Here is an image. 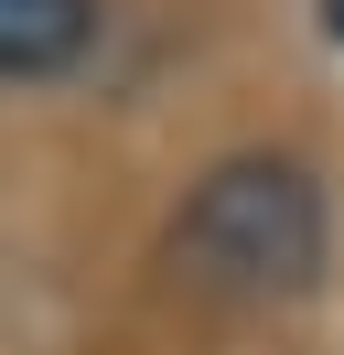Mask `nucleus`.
I'll return each mask as SVG.
<instances>
[{"label": "nucleus", "instance_id": "nucleus-1", "mask_svg": "<svg viewBox=\"0 0 344 355\" xmlns=\"http://www.w3.org/2000/svg\"><path fill=\"white\" fill-rule=\"evenodd\" d=\"M172 259L226 302H301L322 280V183L280 151L215 162L172 216Z\"/></svg>", "mask_w": 344, "mask_h": 355}, {"label": "nucleus", "instance_id": "nucleus-2", "mask_svg": "<svg viewBox=\"0 0 344 355\" xmlns=\"http://www.w3.org/2000/svg\"><path fill=\"white\" fill-rule=\"evenodd\" d=\"M97 44V0H0V76L33 87V76H64Z\"/></svg>", "mask_w": 344, "mask_h": 355}, {"label": "nucleus", "instance_id": "nucleus-3", "mask_svg": "<svg viewBox=\"0 0 344 355\" xmlns=\"http://www.w3.org/2000/svg\"><path fill=\"white\" fill-rule=\"evenodd\" d=\"M322 22H334V33H344V0H322Z\"/></svg>", "mask_w": 344, "mask_h": 355}]
</instances>
